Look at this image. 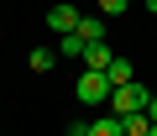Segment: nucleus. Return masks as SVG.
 Instances as JSON below:
<instances>
[{"mask_svg": "<svg viewBox=\"0 0 157 136\" xmlns=\"http://www.w3.org/2000/svg\"><path fill=\"white\" fill-rule=\"evenodd\" d=\"M63 136H89V120H73V126H68Z\"/></svg>", "mask_w": 157, "mask_h": 136, "instance_id": "nucleus-11", "label": "nucleus"}, {"mask_svg": "<svg viewBox=\"0 0 157 136\" xmlns=\"http://www.w3.org/2000/svg\"><path fill=\"white\" fill-rule=\"evenodd\" d=\"M105 79H110L115 89H126V84H136V63H131V58H115V63L105 68Z\"/></svg>", "mask_w": 157, "mask_h": 136, "instance_id": "nucleus-5", "label": "nucleus"}, {"mask_svg": "<svg viewBox=\"0 0 157 136\" xmlns=\"http://www.w3.org/2000/svg\"><path fill=\"white\" fill-rule=\"evenodd\" d=\"M141 6H147V16H157V0H141Z\"/></svg>", "mask_w": 157, "mask_h": 136, "instance_id": "nucleus-12", "label": "nucleus"}, {"mask_svg": "<svg viewBox=\"0 0 157 136\" xmlns=\"http://www.w3.org/2000/svg\"><path fill=\"white\" fill-rule=\"evenodd\" d=\"M110 63H115V52H110V42H89V52H84V68H100V74H105Z\"/></svg>", "mask_w": 157, "mask_h": 136, "instance_id": "nucleus-6", "label": "nucleus"}, {"mask_svg": "<svg viewBox=\"0 0 157 136\" xmlns=\"http://www.w3.org/2000/svg\"><path fill=\"white\" fill-rule=\"evenodd\" d=\"M89 136H126V120H121L115 110H105V115L89 120Z\"/></svg>", "mask_w": 157, "mask_h": 136, "instance_id": "nucleus-4", "label": "nucleus"}, {"mask_svg": "<svg viewBox=\"0 0 157 136\" xmlns=\"http://www.w3.org/2000/svg\"><path fill=\"white\" fill-rule=\"evenodd\" d=\"M58 52H63V58H84V52H89V42L78 37V32H68V37H58Z\"/></svg>", "mask_w": 157, "mask_h": 136, "instance_id": "nucleus-9", "label": "nucleus"}, {"mask_svg": "<svg viewBox=\"0 0 157 136\" xmlns=\"http://www.w3.org/2000/svg\"><path fill=\"white\" fill-rule=\"evenodd\" d=\"M73 94H78V105L100 110V105H110V100H115V84L100 74V68H84V74H78V84H73Z\"/></svg>", "mask_w": 157, "mask_h": 136, "instance_id": "nucleus-1", "label": "nucleus"}, {"mask_svg": "<svg viewBox=\"0 0 157 136\" xmlns=\"http://www.w3.org/2000/svg\"><path fill=\"white\" fill-rule=\"evenodd\" d=\"M105 16H84V21H78V37H84V42H105Z\"/></svg>", "mask_w": 157, "mask_h": 136, "instance_id": "nucleus-8", "label": "nucleus"}, {"mask_svg": "<svg viewBox=\"0 0 157 136\" xmlns=\"http://www.w3.org/2000/svg\"><path fill=\"white\" fill-rule=\"evenodd\" d=\"M147 115H152V120H157V94H152V105H147Z\"/></svg>", "mask_w": 157, "mask_h": 136, "instance_id": "nucleus-13", "label": "nucleus"}, {"mask_svg": "<svg viewBox=\"0 0 157 136\" xmlns=\"http://www.w3.org/2000/svg\"><path fill=\"white\" fill-rule=\"evenodd\" d=\"M58 58H63V52H52V47H32L26 63H32V74H52V63H58Z\"/></svg>", "mask_w": 157, "mask_h": 136, "instance_id": "nucleus-7", "label": "nucleus"}, {"mask_svg": "<svg viewBox=\"0 0 157 136\" xmlns=\"http://www.w3.org/2000/svg\"><path fill=\"white\" fill-rule=\"evenodd\" d=\"M94 6H100V16H105V21H110V16H121V11H126V6H131V0H94Z\"/></svg>", "mask_w": 157, "mask_h": 136, "instance_id": "nucleus-10", "label": "nucleus"}, {"mask_svg": "<svg viewBox=\"0 0 157 136\" xmlns=\"http://www.w3.org/2000/svg\"><path fill=\"white\" fill-rule=\"evenodd\" d=\"M78 21H84V11H73V6H63V0H58V6L47 11V26H52L58 37H68V32H78Z\"/></svg>", "mask_w": 157, "mask_h": 136, "instance_id": "nucleus-3", "label": "nucleus"}, {"mask_svg": "<svg viewBox=\"0 0 157 136\" xmlns=\"http://www.w3.org/2000/svg\"><path fill=\"white\" fill-rule=\"evenodd\" d=\"M147 105H152V89H147V84H126V89H115V100H110L115 115H131V110H147Z\"/></svg>", "mask_w": 157, "mask_h": 136, "instance_id": "nucleus-2", "label": "nucleus"}]
</instances>
